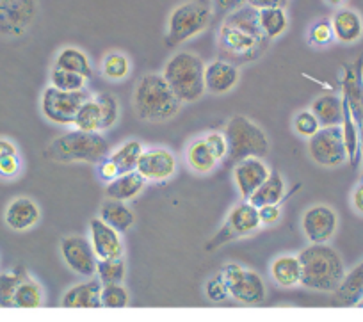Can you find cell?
<instances>
[{
    "label": "cell",
    "mask_w": 363,
    "mask_h": 322,
    "mask_svg": "<svg viewBox=\"0 0 363 322\" xmlns=\"http://www.w3.org/2000/svg\"><path fill=\"white\" fill-rule=\"evenodd\" d=\"M298 258L301 264L299 285L317 292H335L340 285L345 274L344 262L340 255L326 243L310 244L298 255Z\"/></svg>",
    "instance_id": "6da1fadb"
},
{
    "label": "cell",
    "mask_w": 363,
    "mask_h": 322,
    "mask_svg": "<svg viewBox=\"0 0 363 322\" xmlns=\"http://www.w3.org/2000/svg\"><path fill=\"white\" fill-rule=\"evenodd\" d=\"M135 113L145 121H166L177 116L182 101L171 91L162 75L148 73L138 82L134 91Z\"/></svg>",
    "instance_id": "7a4b0ae2"
},
{
    "label": "cell",
    "mask_w": 363,
    "mask_h": 322,
    "mask_svg": "<svg viewBox=\"0 0 363 322\" xmlns=\"http://www.w3.org/2000/svg\"><path fill=\"white\" fill-rule=\"evenodd\" d=\"M109 153V143L100 132H84L79 128L54 139L45 150V157L57 162L99 164Z\"/></svg>",
    "instance_id": "3957f363"
},
{
    "label": "cell",
    "mask_w": 363,
    "mask_h": 322,
    "mask_svg": "<svg viewBox=\"0 0 363 322\" xmlns=\"http://www.w3.org/2000/svg\"><path fill=\"white\" fill-rule=\"evenodd\" d=\"M205 62L193 52H178L164 66L162 77L182 104L196 101L205 93Z\"/></svg>",
    "instance_id": "277c9868"
},
{
    "label": "cell",
    "mask_w": 363,
    "mask_h": 322,
    "mask_svg": "<svg viewBox=\"0 0 363 322\" xmlns=\"http://www.w3.org/2000/svg\"><path fill=\"white\" fill-rule=\"evenodd\" d=\"M212 22V9L207 0H191L171 11L167 20V47H178L203 33Z\"/></svg>",
    "instance_id": "5b68a950"
},
{
    "label": "cell",
    "mask_w": 363,
    "mask_h": 322,
    "mask_svg": "<svg viewBox=\"0 0 363 322\" xmlns=\"http://www.w3.org/2000/svg\"><path fill=\"white\" fill-rule=\"evenodd\" d=\"M225 138L228 143V159L232 162L247 157H265L269 153V139L258 125L246 116H233L226 123Z\"/></svg>",
    "instance_id": "8992f818"
},
{
    "label": "cell",
    "mask_w": 363,
    "mask_h": 322,
    "mask_svg": "<svg viewBox=\"0 0 363 322\" xmlns=\"http://www.w3.org/2000/svg\"><path fill=\"white\" fill-rule=\"evenodd\" d=\"M269 41L265 36H253L244 30L235 29V27L223 23L219 29L218 45L219 52L225 57V61L237 65V62H247L262 55V52L269 47Z\"/></svg>",
    "instance_id": "52a82bcc"
},
{
    "label": "cell",
    "mask_w": 363,
    "mask_h": 322,
    "mask_svg": "<svg viewBox=\"0 0 363 322\" xmlns=\"http://www.w3.org/2000/svg\"><path fill=\"white\" fill-rule=\"evenodd\" d=\"M221 274L228 285L230 297L239 303L253 306V304L264 303L267 297V289L258 272L244 269L239 264H228L223 267Z\"/></svg>",
    "instance_id": "ba28073f"
},
{
    "label": "cell",
    "mask_w": 363,
    "mask_h": 322,
    "mask_svg": "<svg viewBox=\"0 0 363 322\" xmlns=\"http://www.w3.org/2000/svg\"><path fill=\"white\" fill-rule=\"evenodd\" d=\"M310 157L323 167H338L347 160L340 125L320 127L308 141Z\"/></svg>",
    "instance_id": "9c48e42d"
},
{
    "label": "cell",
    "mask_w": 363,
    "mask_h": 322,
    "mask_svg": "<svg viewBox=\"0 0 363 322\" xmlns=\"http://www.w3.org/2000/svg\"><path fill=\"white\" fill-rule=\"evenodd\" d=\"M86 98L84 91H61L48 86L41 96V113L52 123L73 125L77 111Z\"/></svg>",
    "instance_id": "30bf717a"
},
{
    "label": "cell",
    "mask_w": 363,
    "mask_h": 322,
    "mask_svg": "<svg viewBox=\"0 0 363 322\" xmlns=\"http://www.w3.org/2000/svg\"><path fill=\"white\" fill-rule=\"evenodd\" d=\"M260 225L262 223L260 218H258V206H255L253 203L244 199L242 203H239V205H235L230 210L225 226L214 237V240L207 244V250H212V248L219 246L221 243H228L233 237L250 235L255 230L260 228Z\"/></svg>",
    "instance_id": "8fae6325"
},
{
    "label": "cell",
    "mask_w": 363,
    "mask_h": 322,
    "mask_svg": "<svg viewBox=\"0 0 363 322\" xmlns=\"http://www.w3.org/2000/svg\"><path fill=\"white\" fill-rule=\"evenodd\" d=\"M36 16V0H0V34L22 36Z\"/></svg>",
    "instance_id": "7c38bea8"
},
{
    "label": "cell",
    "mask_w": 363,
    "mask_h": 322,
    "mask_svg": "<svg viewBox=\"0 0 363 322\" xmlns=\"http://www.w3.org/2000/svg\"><path fill=\"white\" fill-rule=\"evenodd\" d=\"M61 255L65 264L84 278H93L96 274V258L89 239L79 235L66 237L61 240Z\"/></svg>",
    "instance_id": "4fadbf2b"
},
{
    "label": "cell",
    "mask_w": 363,
    "mask_h": 322,
    "mask_svg": "<svg viewBox=\"0 0 363 322\" xmlns=\"http://www.w3.org/2000/svg\"><path fill=\"white\" fill-rule=\"evenodd\" d=\"M303 232L312 244L328 243L338 226L337 212L328 205H313L303 213Z\"/></svg>",
    "instance_id": "5bb4252c"
},
{
    "label": "cell",
    "mask_w": 363,
    "mask_h": 322,
    "mask_svg": "<svg viewBox=\"0 0 363 322\" xmlns=\"http://www.w3.org/2000/svg\"><path fill=\"white\" fill-rule=\"evenodd\" d=\"M135 170L146 182H166L177 171V157L167 148L143 150Z\"/></svg>",
    "instance_id": "9a60e30c"
},
{
    "label": "cell",
    "mask_w": 363,
    "mask_h": 322,
    "mask_svg": "<svg viewBox=\"0 0 363 322\" xmlns=\"http://www.w3.org/2000/svg\"><path fill=\"white\" fill-rule=\"evenodd\" d=\"M89 243L99 260H102V258L123 257V243H121L120 232L114 230L111 225H107L104 219H91Z\"/></svg>",
    "instance_id": "2e32d148"
},
{
    "label": "cell",
    "mask_w": 363,
    "mask_h": 322,
    "mask_svg": "<svg viewBox=\"0 0 363 322\" xmlns=\"http://www.w3.org/2000/svg\"><path fill=\"white\" fill-rule=\"evenodd\" d=\"M271 170L260 157H247V159L235 162L233 167V180L239 189L242 199H250V196L262 185V182L269 177Z\"/></svg>",
    "instance_id": "e0dca14e"
},
{
    "label": "cell",
    "mask_w": 363,
    "mask_h": 322,
    "mask_svg": "<svg viewBox=\"0 0 363 322\" xmlns=\"http://www.w3.org/2000/svg\"><path fill=\"white\" fill-rule=\"evenodd\" d=\"M342 98L347 101L356 123L363 120V57L352 65L344 66L342 77Z\"/></svg>",
    "instance_id": "ac0fdd59"
},
{
    "label": "cell",
    "mask_w": 363,
    "mask_h": 322,
    "mask_svg": "<svg viewBox=\"0 0 363 322\" xmlns=\"http://www.w3.org/2000/svg\"><path fill=\"white\" fill-rule=\"evenodd\" d=\"M239 68L225 59H218L208 65H205L203 79L205 91L212 94H225L232 91L239 82Z\"/></svg>",
    "instance_id": "d6986e66"
},
{
    "label": "cell",
    "mask_w": 363,
    "mask_h": 322,
    "mask_svg": "<svg viewBox=\"0 0 363 322\" xmlns=\"http://www.w3.org/2000/svg\"><path fill=\"white\" fill-rule=\"evenodd\" d=\"M100 290H102V283L99 282V278L73 285L62 296L61 306L68 308V310H96V308H102Z\"/></svg>",
    "instance_id": "ffe728a7"
},
{
    "label": "cell",
    "mask_w": 363,
    "mask_h": 322,
    "mask_svg": "<svg viewBox=\"0 0 363 322\" xmlns=\"http://www.w3.org/2000/svg\"><path fill=\"white\" fill-rule=\"evenodd\" d=\"M41 218V210L36 203L30 198L20 196V198L13 199L8 205L4 213V221L15 232H26L33 226L38 225Z\"/></svg>",
    "instance_id": "44dd1931"
},
{
    "label": "cell",
    "mask_w": 363,
    "mask_h": 322,
    "mask_svg": "<svg viewBox=\"0 0 363 322\" xmlns=\"http://www.w3.org/2000/svg\"><path fill=\"white\" fill-rule=\"evenodd\" d=\"M335 40L340 43H354L363 34V20L354 9H338L331 18Z\"/></svg>",
    "instance_id": "7402d4cb"
},
{
    "label": "cell",
    "mask_w": 363,
    "mask_h": 322,
    "mask_svg": "<svg viewBox=\"0 0 363 322\" xmlns=\"http://www.w3.org/2000/svg\"><path fill=\"white\" fill-rule=\"evenodd\" d=\"M335 303L338 306H356L363 299V262L351 272L344 274L340 285L335 289Z\"/></svg>",
    "instance_id": "603a6c76"
},
{
    "label": "cell",
    "mask_w": 363,
    "mask_h": 322,
    "mask_svg": "<svg viewBox=\"0 0 363 322\" xmlns=\"http://www.w3.org/2000/svg\"><path fill=\"white\" fill-rule=\"evenodd\" d=\"M146 180L138 170L128 171V173L118 174L114 180L109 182L107 185V196L113 199H120V201H130L134 199L139 192L145 189Z\"/></svg>",
    "instance_id": "cb8c5ba5"
},
{
    "label": "cell",
    "mask_w": 363,
    "mask_h": 322,
    "mask_svg": "<svg viewBox=\"0 0 363 322\" xmlns=\"http://www.w3.org/2000/svg\"><path fill=\"white\" fill-rule=\"evenodd\" d=\"M100 219L107 223V225L113 226L114 230H118L120 233L128 232V230L134 226V212L128 209L127 201H120V199L107 198L106 201L100 206Z\"/></svg>",
    "instance_id": "d4e9b609"
},
{
    "label": "cell",
    "mask_w": 363,
    "mask_h": 322,
    "mask_svg": "<svg viewBox=\"0 0 363 322\" xmlns=\"http://www.w3.org/2000/svg\"><path fill=\"white\" fill-rule=\"evenodd\" d=\"M285 198V180L278 171H271L269 177L262 182L260 187L250 196L247 201L253 203L255 206L264 205H274V203H281Z\"/></svg>",
    "instance_id": "484cf974"
},
{
    "label": "cell",
    "mask_w": 363,
    "mask_h": 322,
    "mask_svg": "<svg viewBox=\"0 0 363 322\" xmlns=\"http://www.w3.org/2000/svg\"><path fill=\"white\" fill-rule=\"evenodd\" d=\"M310 111L317 118L320 127H333V125L342 123V96L337 94H323L312 104Z\"/></svg>",
    "instance_id": "4316f807"
},
{
    "label": "cell",
    "mask_w": 363,
    "mask_h": 322,
    "mask_svg": "<svg viewBox=\"0 0 363 322\" xmlns=\"http://www.w3.org/2000/svg\"><path fill=\"white\" fill-rule=\"evenodd\" d=\"M272 279L280 287H296L301 282V264L294 255H281L271 264Z\"/></svg>",
    "instance_id": "83f0119b"
},
{
    "label": "cell",
    "mask_w": 363,
    "mask_h": 322,
    "mask_svg": "<svg viewBox=\"0 0 363 322\" xmlns=\"http://www.w3.org/2000/svg\"><path fill=\"white\" fill-rule=\"evenodd\" d=\"M41 303H43V289L40 287V283L29 278V274L23 276L13 294V308L34 310V308H40Z\"/></svg>",
    "instance_id": "f1b7e54d"
},
{
    "label": "cell",
    "mask_w": 363,
    "mask_h": 322,
    "mask_svg": "<svg viewBox=\"0 0 363 322\" xmlns=\"http://www.w3.org/2000/svg\"><path fill=\"white\" fill-rule=\"evenodd\" d=\"M258 26L267 40H277L289 27V16L285 13V8L258 9Z\"/></svg>",
    "instance_id": "f546056e"
},
{
    "label": "cell",
    "mask_w": 363,
    "mask_h": 322,
    "mask_svg": "<svg viewBox=\"0 0 363 322\" xmlns=\"http://www.w3.org/2000/svg\"><path fill=\"white\" fill-rule=\"evenodd\" d=\"M342 109H344V114H342V135H344V145L345 152H347V160L352 164V166H358L359 160V141H358V123L352 118L351 109H349L347 101L342 98Z\"/></svg>",
    "instance_id": "4dcf8cb0"
},
{
    "label": "cell",
    "mask_w": 363,
    "mask_h": 322,
    "mask_svg": "<svg viewBox=\"0 0 363 322\" xmlns=\"http://www.w3.org/2000/svg\"><path fill=\"white\" fill-rule=\"evenodd\" d=\"M55 68L79 73V75L86 77V79H89L93 75V66H91L87 54H84L80 48L75 47H66L59 52L57 57H55Z\"/></svg>",
    "instance_id": "1f68e13d"
},
{
    "label": "cell",
    "mask_w": 363,
    "mask_h": 322,
    "mask_svg": "<svg viewBox=\"0 0 363 322\" xmlns=\"http://www.w3.org/2000/svg\"><path fill=\"white\" fill-rule=\"evenodd\" d=\"M186 160L191 170L196 171V173H211L216 164L219 162L207 146L205 139H196V141L191 143L186 152Z\"/></svg>",
    "instance_id": "d6a6232c"
},
{
    "label": "cell",
    "mask_w": 363,
    "mask_h": 322,
    "mask_svg": "<svg viewBox=\"0 0 363 322\" xmlns=\"http://www.w3.org/2000/svg\"><path fill=\"white\" fill-rule=\"evenodd\" d=\"M225 23H228V26L235 27L239 30H244L247 34H253V36H264L260 30V26H258V9H255L250 4L240 6L239 9L226 15Z\"/></svg>",
    "instance_id": "836d02e7"
},
{
    "label": "cell",
    "mask_w": 363,
    "mask_h": 322,
    "mask_svg": "<svg viewBox=\"0 0 363 322\" xmlns=\"http://www.w3.org/2000/svg\"><path fill=\"white\" fill-rule=\"evenodd\" d=\"M75 128L84 132H100V125H102V114H100L99 101L95 98L87 96L79 107L73 120Z\"/></svg>",
    "instance_id": "e575fe53"
},
{
    "label": "cell",
    "mask_w": 363,
    "mask_h": 322,
    "mask_svg": "<svg viewBox=\"0 0 363 322\" xmlns=\"http://www.w3.org/2000/svg\"><path fill=\"white\" fill-rule=\"evenodd\" d=\"M143 150L145 148H143L141 143L132 139V141H127L125 145H121L120 148L114 150L113 153H109V159L116 164L120 174L128 173V171H135Z\"/></svg>",
    "instance_id": "d590c367"
},
{
    "label": "cell",
    "mask_w": 363,
    "mask_h": 322,
    "mask_svg": "<svg viewBox=\"0 0 363 322\" xmlns=\"http://www.w3.org/2000/svg\"><path fill=\"white\" fill-rule=\"evenodd\" d=\"M96 278L102 285H111V283H123L127 276V264L123 257L116 258H102L96 262Z\"/></svg>",
    "instance_id": "8d00e7d4"
},
{
    "label": "cell",
    "mask_w": 363,
    "mask_h": 322,
    "mask_svg": "<svg viewBox=\"0 0 363 322\" xmlns=\"http://www.w3.org/2000/svg\"><path fill=\"white\" fill-rule=\"evenodd\" d=\"M20 155L16 146L9 139L0 138V177L15 178L20 173Z\"/></svg>",
    "instance_id": "74e56055"
},
{
    "label": "cell",
    "mask_w": 363,
    "mask_h": 322,
    "mask_svg": "<svg viewBox=\"0 0 363 322\" xmlns=\"http://www.w3.org/2000/svg\"><path fill=\"white\" fill-rule=\"evenodd\" d=\"M102 73L109 80H123L130 73L128 57L121 52H109L102 61Z\"/></svg>",
    "instance_id": "f35d334b"
},
{
    "label": "cell",
    "mask_w": 363,
    "mask_h": 322,
    "mask_svg": "<svg viewBox=\"0 0 363 322\" xmlns=\"http://www.w3.org/2000/svg\"><path fill=\"white\" fill-rule=\"evenodd\" d=\"M50 82L52 86L57 87V89L61 91H84L87 79L79 75V73L68 72V70L54 68L52 70Z\"/></svg>",
    "instance_id": "ab89813d"
},
{
    "label": "cell",
    "mask_w": 363,
    "mask_h": 322,
    "mask_svg": "<svg viewBox=\"0 0 363 322\" xmlns=\"http://www.w3.org/2000/svg\"><path fill=\"white\" fill-rule=\"evenodd\" d=\"M99 101L100 114H102V125H100V131H107V128L114 127L120 118V104H118L116 96L111 93H100L95 98Z\"/></svg>",
    "instance_id": "60d3db41"
},
{
    "label": "cell",
    "mask_w": 363,
    "mask_h": 322,
    "mask_svg": "<svg viewBox=\"0 0 363 322\" xmlns=\"http://www.w3.org/2000/svg\"><path fill=\"white\" fill-rule=\"evenodd\" d=\"M100 301H102V308H109V310L125 308L128 304V290L121 283L102 285Z\"/></svg>",
    "instance_id": "b9f144b4"
},
{
    "label": "cell",
    "mask_w": 363,
    "mask_h": 322,
    "mask_svg": "<svg viewBox=\"0 0 363 322\" xmlns=\"http://www.w3.org/2000/svg\"><path fill=\"white\" fill-rule=\"evenodd\" d=\"M23 276H27V271H23V269H16L9 274L0 276V306H13V294H15L16 285Z\"/></svg>",
    "instance_id": "7bdbcfd3"
},
{
    "label": "cell",
    "mask_w": 363,
    "mask_h": 322,
    "mask_svg": "<svg viewBox=\"0 0 363 322\" xmlns=\"http://www.w3.org/2000/svg\"><path fill=\"white\" fill-rule=\"evenodd\" d=\"M294 128L301 138L310 139L317 131L320 128L319 121L313 116L312 111H301L299 114H296L294 118Z\"/></svg>",
    "instance_id": "ee69618b"
},
{
    "label": "cell",
    "mask_w": 363,
    "mask_h": 322,
    "mask_svg": "<svg viewBox=\"0 0 363 322\" xmlns=\"http://www.w3.org/2000/svg\"><path fill=\"white\" fill-rule=\"evenodd\" d=\"M205 294H207V297L212 303H225V301L228 299L230 290L221 272L216 274L212 279H208L207 285H205Z\"/></svg>",
    "instance_id": "f6af8a7d"
},
{
    "label": "cell",
    "mask_w": 363,
    "mask_h": 322,
    "mask_svg": "<svg viewBox=\"0 0 363 322\" xmlns=\"http://www.w3.org/2000/svg\"><path fill=\"white\" fill-rule=\"evenodd\" d=\"M333 40L335 34L330 20H320V22H317L315 26L310 29V41H312L313 45H317V47H326V45H330Z\"/></svg>",
    "instance_id": "bcb514c9"
},
{
    "label": "cell",
    "mask_w": 363,
    "mask_h": 322,
    "mask_svg": "<svg viewBox=\"0 0 363 322\" xmlns=\"http://www.w3.org/2000/svg\"><path fill=\"white\" fill-rule=\"evenodd\" d=\"M203 139L208 148H211V152L214 153L216 159L223 160L225 157H228V143H226L225 134H221V132H211Z\"/></svg>",
    "instance_id": "7dc6e473"
},
{
    "label": "cell",
    "mask_w": 363,
    "mask_h": 322,
    "mask_svg": "<svg viewBox=\"0 0 363 322\" xmlns=\"http://www.w3.org/2000/svg\"><path fill=\"white\" fill-rule=\"evenodd\" d=\"M258 218H260L262 225H274V223L280 221V218H281L280 203L258 206Z\"/></svg>",
    "instance_id": "c3c4849f"
},
{
    "label": "cell",
    "mask_w": 363,
    "mask_h": 322,
    "mask_svg": "<svg viewBox=\"0 0 363 322\" xmlns=\"http://www.w3.org/2000/svg\"><path fill=\"white\" fill-rule=\"evenodd\" d=\"M99 174L100 178H104L106 182H111L120 174V171H118L116 164H114L109 157H106V159L99 162Z\"/></svg>",
    "instance_id": "681fc988"
},
{
    "label": "cell",
    "mask_w": 363,
    "mask_h": 322,
    "mask_svg": "<svg viewBox=\"0 0 363 322\" xmlns=\"http://www.w3.org/2000/svg\"><path fill=\"white\" fill-rule=\"evenodd\" d=\"M244 4H246V0H214V11L226 16Z\"/></svg>",
    "instance_id": "f907efd6"
},
{
    "label": "cell",
    "mask_w": 363,
    "mask_h": 322,
    "mask_svg": "<svg viewBox=\"0 0 363 322\" xmlns=\"http://www.w3.org/2000/svg\"><path fill=\"white\" fill-rule=\"evenodd\" d=\"M246 4L253 6L255 9L285 8V6L289 4V0H246Z\"/></svg>",
    "instance_id": "816d5d0a"
},
{
    "label": "cell",
    "mask_w": 363,
    "mask_h": 322,
    "mask_svg": "<svg viewBox=\"0 0 363 322\" xmlns=\"http://www.w3.org/2000/svg\"><path fill=\"white\" fill-rule=\"evenodd\" d=\"M352 205L359 213H363V182L352 192Z\"/></svg>",
    "instance_id": "f5cc1de1"
},
{
    "label": "cell",
    "mask_w": 363,
    "mask_h": 322,
    "mask_svg": "<svg viewBox=\"0 0 363 322\" xmlns=\"http://www.w3.org/2000/svg\"><path fill=\"white\" fill-rule=\"evenodd\" d=\"M358 141H359V152H363V120L358 125Z\"/></svg>",
    "instance_id": "db71d44e"
},
{
    "label": "cell",
    "mask_w": 363,
    "mask_h": 322,
    "mask_svg": "<svg viewBox=\"0 0 363 322\" xmlns=\"http://www.w3.org/2000/svg\"><path fill=\"white\" fill-rule=\"evenodd\" d=\"M326 2H328V4H330V6H333V8H340V6L344 4L345 0H326Z\"/></svg>",
    "instance_id": "11a10c76"
},
{
    "label": "cell",
    "mask_w": 363,
    "mask_h": 322,
    "mask_svg": "<svg viewBox=\"0 0 363 322\" xmlns=\"http://www.w3.org/2000/svg\"><path fill=\"white\" fill-rule=\"evenodd\" d=\"M362 178H363V171H362Z\"/></svg>",
    "instance_id": "9f6ffc18"
}]
</instances>
